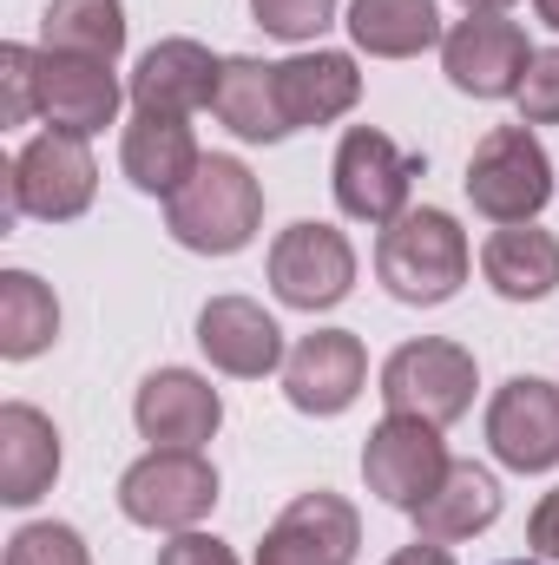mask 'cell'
Listing matches in <instances>:
<instances>
[{"instance_id":"cell-26","label":"cell","mask_w":559,"mask_h":565,"mask_svg":"<svg viewBox=\"0 0 559 565\" xmlns=\"http://www.w3.org/2000/svg\"><path fill=\"white\" fill-rule=\"evenodd\" d=\"M60 335V302L33 270H7L0 277V355L27 362Z\"/></svg>"},{"instance_id":"cell-22","label":"cell","mask_w":559,"mask_h":565,"mask_svg":"<svg viewBox=\"0 0 559 565\" xmlns=\"http://www.w3.org/2000/svg\"><path fill=\"white\" fill-rule=\"evenodd\" d=\"M481 277L507 302H540L559 289V237L540 224H500L481 250Z\"/></svg>"},{"instance_id":"cell-36","label":"cell","mask_w":559,"mask_h":565,"mask_svg":"<svg viewBox=\"0 0 559 565\" xmlns=\"http://www.w3.org/2000/svg\"><path fill=\"white\" fill-rule=\"evenodd\" d=\"M507 565H547V559H507Z\"/></svg>"},{"instance_id":"cell-14","label":"cell","mask_w":559,"mask_h":565,"mask_svg":"<svg viewBox=\"0 0 559 565\" xmlns=\"http://www.w3.org/2000/svg\"><path fill=\"white\" fill-rule=\"evenodd\" d=\"M40 119L53 132H106L119 119V79H113V60H86V53H46L40 46Z\"/></svg>"},{"instance_id":"cell-2","label":"cell","mask_w":559,"mask_h":565,"mask_svg":"<svg viewBox=\"0 0 559 565\" xmlns=\"http://www.w3.org/2000/svg\"><path fill=\"white\" fill-rule=\"evenodd\" d=\"M467 231L447 217V211H434V204H421V211H402L395 224H382V237H376V277L382 289L395 296V302H415V309H434V302H447L461 282H467Z\"/></svg>"},{"instance_id":"cell-18","label":"cell","mask_w":559,"mask_h":565,"mask_svg":"<svg viewBox=\"0 0 559 565\" xmlns=\"http://www.w3.org/2000/svg\"><path fill=\"white\" fill-rule=\"evenodd\" d=\"M277 99H283V119L289 132L303 126H329L342 113H356L362 99V73L349 53H296L277 66Z\"/></svg>"},{"instance_id":"cell-31","label":"cell","mask_w":559,"mask_h":565,"mask_svg":"<svg viewBox=\"0 0 559 565\" xmlns=\"http://www.w3.org/2000/svg\"><path fill=\"white\" fill-rule=\"evenodd\" d=\"M158 565H238V553H231L224 540H211V533H178V540L158 553Z\"/></svg>"},{"instance_id":"cell-27","label":"cell","mask_w":559,"mask_h":565,"mask_svg":"<svg viewBox=\"0 0 559 565\" xmlns=\"http://www.w3.org/2000/svg\"><path fill=\"white\" fill-rule=\"evenodd\" d=\"M7 565H93V553H86V540H80L73 526L33 520V526H20V533L7 540Z\"/></svg>"},{"instance_id":"cell-9","label":"cell","mask_w":559,"mask_h":565,"mask_svg":"<svg viewBox=\"0 0 559 565\" xmlns=\"http://www.w3.org/2000/svg\"><path fill=\"white\" fill-rule=\"evenodd\" d=\"M447 467L454 460H447L441 427L415 422V415H389L362 440V480H369V493L389 500V507H402V513H415L421 500L447 480Z\"/></svg>"},{"instance_id":"cell-21","label":"cell","mask_w":559,"mask_h":565,"mask_svg":"<svg viewBox=\"0 0 559 565\" xmlns=\"http://www.w3.org/2000/svg\"><path fill=\"white\" fill-rule=\"evenodd\" d=\"M409 520H415L421 540H441V546L474 540V533H487V526L500 520V487H494V473H487V467L454 460V467H447V480L421 500Z\"/></svg>"},{"instance_id":"cell-5","label":"cell","mask_w":559,"mask_h":565,"mask_svg":"<svg viewBox=\"0 0 559 565\" xmlns=\"http://www.w3.org/2000/svg\"><path fill=\"white\" fill-rule=\"evenodd\" d=\"M218 507V467L184 447H151L119 480V513L151 533H191Z\"/></svg>"},{"instance_id":"cell-19","label":"cell","mask_w":559,"mask_h":565,"mask_svg":"<svg viewBox=\"0 0 559 565\" xmlns=\"http://www.w3.org/2000/svg\"><path fill=\"white\" fill-rule=\"evenodd\" d=\"M119 164H126V178H133L139 191L171 198V191L191 184V171L204 164V151H198V139H191L184 119H171V113H133L126 145H119Z\"/></svg>"},{"instance_id":"cell-32","label":"cell","mask_w":559,"mask_h":565,"mask_svg":"<svg viewBox=\"0 0 559 565\" xmlns=\"http://www.w3.org/2000/svg\"><path fill=\"white\" fill-rule=\"evenodd\" d=\"M527 546H534L540 559H559V487L534 507V520H527Z\"/></svg>"},{"instance_id":"cell-12","label":"cell","mask_w":559,"mask_h":565,"mask_svg":"<svg viewBox=\"0 0 559 565\" xmlns=\"http://www.w3.org/2000/svg\"><path fill=\"white\" fill-rule=\"evenodd\" d=\"M487 447L514 473H547L559 467V388L540 375H514L487 402Z\"/></svg>"},{"instance_id":"cell-3","label":"cell","mask_w":559,"mask_h":565,"mask_svg":"<svg viewBox=\"0 0 559 565\" xmlns=\"http://www.w3.org/2000/svg\"><path fill=\"white\" fill-rule=\"evenodd\" d=\"M467 198L494 224H534L553 198V158L534 139V126H494L467 158Z\"/></svg>"},{"instance_id":"cell-24","label":"cell","mask_w":559,"mask_h":565,"mask_svg":"<svg viewBox=\"0 0 559 565\" xmlns=\"http://www.w3.org/2000/svg\"><path fill=\"white\" fill-rule=\"evenodd\" d=\"M349 33L369 60H415L447 40L434 0H349Z\"/></svg>"},{"instance_id":"cell-25","label":"cell","mask_w":559,"mask_h":565,"mask_svg":"<svg viewBox=\"0 0 559 565\" xmlns=\"http://www.w3.org/2000/svg\"><path fill=\"white\" fill-rule=\"evenodd\" d=\"M40 46L46 53L119 60V46H126V0H46Z\"/></svg>"},{"instance_id":"cell-6","label":"cell","mask_w":559,"mask_h":565,"mask_svg":"<svg viewBox=\"0 0 559 565\" xmlns=\"http://www.w3.org/2000/svg\"><path fill=\"white\" fill-rule=\"evenodd\" d=\"M415 178H421V151H402L389 132H376V126H349L342 145H336V164H329L336 204L356 224H395L409 211Z\"/></svg>"},{"instance_id":"cell-28","label":"cell","mask_w":559,"mask_h":565,"mask_svg":"<svg viewBox=\"0 0 559 565\" xmlns=\"http://www.w3.org/2000/svg\"><path fill=\"white\" fill-rule=\"evenodd\" d=\"M40 53L33 46H0V119L7 126H27L40 113V79H33Z\"/></svg>"},{"instance_id":"cell-20","label":"cell","mask_w":559,"mask_h":565,"mask_svg":"<svg viewBox=\"0 0 559 565\" xmlns=\"http://www.w3.org/2000/svg\"><path fill=\"white\" fill-rule=\"evenodd\" d=\"M60 473V427L27 402L0 408V500L7 507H33Z\"/></svg>"},{"instance_id":"cell-11","label":"cell","mask_w":559,"mask_h":565,"mask_svg":"<svg viewBox=\"0 0 559 565\" xmlns=\"http://www.w3.org/2000/svg\"><path fill=\"white\" fill-rule=\"evenodd\" d=\"M362 546V520L342 493L316 487V493H296L271 520L264 546H257V565H349Z\"/></svg>"},{"instance_id":"cell-13","label":"cell","mask_w":559,"mask_h":565,"mask_svg":"<svg viewBox=\"0 0 559 565\" xmlns=\"http://www.w3.org/2000/svg\"><path fill=\"white\" fill-rule=\"evenodd\" d=\"M369 382V355L349 329H316L283 355V395L296 415H342Z\"/></svg>"},{"instance_id":"cell-10","label":"cell","mask_w":559,"mask_h":565,"mask_svg":"<svg viewBox=\"0 0 559 565\" xmlns=\"http://www.w3.org/2000/svg\"><path fill=\"white\" fill-rule=\"evenodd\" d=\"M271 289L289 309H336L356 289V250L336 224H289L271 244Z\"/></svg>"},{"instance_id":"cell-15","label":"cell","mask_w":559,"mask_h":565,"mask_svg":"<svg viewBox=\"0 0 559 565\" xmlns=\"http://www.w3.org/2000/svg\"><path fill=\"white\" fill-rule=\"evenodd\" d=\"M198 349L211 355V369H224L238 382H264L271 369H283L277 316L251 296H211L198 316Z\"/></svg>"},{"instance_id":"cell-30","label":"cell","mask_w":559,"mask_h":565,"mask_svg":"<svg viewBox=\"0 0 559 565\" xmlns=\"http://www.w3.org/2000/svg\"><path fill=\"white\" fill-rule=\"evenodd\" d=\"M520 119L527 126H559V46L534 53L527 86H520Z\"/></svg>"},{"instance_id":"cell-23","label":"cell","mask_w":559,"mask_h":565,"mask_svg":"<svg viewBox=\"0 0 559 565\" xmlns=\"http://www.w3.org/2000/svg\"><path fill=\"white\" fill-rule=\"evenodd\" d=\"M211 113L251 145L289 139V119H283V99H277V66H264V60H251V53H231V60H224Z\"/></svg>"},{"instance_id":"cell-29","label":"cell","mask_w":559,"mask_h":565,"mask_svg":"<svg viewBox=\"0 0 559 565\" xmlns=\"http://www.w3.org/2000/svg\"><path fill=\"white\" fill-rule=\"evenodd\" d=\"M251 20L277 40H316L336 20V0H251Z\"/></svg>"},{"instance_id":"cell-16","label":"cell","mask_w":559,"mask_h":565,"mask_svg":"<svg viewBox=\"0 0 559 565\" xmlns=\"http://www.w3.org/2000/svg\"><path fill=\"white\" fill-rule=\"evenodd\" d=\"M133 422L151 447H184V454H198L218 422H224V402H218V388L204 382V375H191V369H158V375H145L139 382V402H133Z\"/></svg>"},{"instance_id":"cell-8","label":"cell","mask_w":559,"mask_h":565,"mask_svg":"<svg viewBox=\"0 0 559 565\" xmlns=\"http://www.w3.org/2000/svg\"><path fill=\"white\" fill-rule=\"evenodd\" d=\"M527 66H534L527 26L507 13H467L441 40V73L454 79V93H474V99H520Z\"/></svg>"},{"instance_id":"cell-33","label":"cell","mask_w":559,"mask_h":565,"mask_svg":"<svg viewBox=\"0 0 559 565\" xmlns=\"http://www.w3.org/2000/svg\"><path fill=\"white\" fill-rule=\"evenodd\" d=\"M389 565H454V553H447L441 540H421V533H415V546H402Z\"/></svg>"},{"instance_id":"cell-4","label":"cell","mask_w":559,"mask_h":565,"mask_svg":"<svg viewBox=\"0 0 559 565\" xmlns=\"http://www.w3.org/2000/svg\"><path fill=\"white\" fill-rule=\"evenodd\" d=\"M99 191V164L80 132H40L7 164V217H40V224H73Z\"/></svg>"},{"instance_id":"cell-7","label":"cell","mask_w":559,"mask_h":565,"mask_svg":"<svg viewBox=\"0 0 559 565\" xmlns=\"http://www.w3.org/2000/svg\"><path fill=\"white\" fill-rule=\"evenodd\" d=\"M382 402H389V415H415L434 427L461 422L474 408V355L447 335L402 342L382 362Z\"/></svg>"},{"instance_id":"cell-34","label":"cell","mask_w":559,"mask_h":565,"mask_svg":"<svg viewBox=\"0 0 559 565\" xmlns=\"http://www.w3.org/2000/svg\"><path fill=\"white\" fill-rule=\"evenodd\" d=\"M461 7H467V13H507L514 0H461Z\"/></svg>"},{"instance_id":"cell-17","label":"cell","mask_w":559,"mask_h":565,"mask_svg":"<svg viewBox=\"0 0 559 565\" xmlns=\"http://www.w3.org/2000/svg\"><path fill=\"white\" fill-rule=\"evenodd\" d=\"M218 73H224V60L211 46H198V40H158L139 60V73H133V99H139V113L191 119L198 106L218 99Z\"/></svg>"},{"instance_id":"cell-1","label":"cell","mask_w":559,"mask_h":565,"mask_svg":"<svg viewBox=\"0 0 559 565\" xmlns=\"http://www.w3.org/2000/svg\"><path fill=\"white\" fill-rule=\"evenodd\" d=\"M257 224H264V184L224 151H211L191 171V184L165 198V231L198 257H238L257 237Z\"/></svg>"},{"instance_id":"cell-35","label":"cell","mask_w":559,"mask_h":565,"mask_svg":"<svg viewBox=\"0 0 559 565\" xmlns=\"http://www.w3.org/2000/svg\"><path fill=\"white\" fill-rule=\"evenodd\" d=\"M534 7H540V20H547V26H559V0H534Z\"/></svg>"}]
</instances>
